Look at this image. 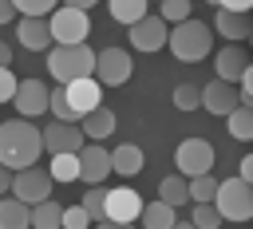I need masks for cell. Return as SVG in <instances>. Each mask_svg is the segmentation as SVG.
Here are the masks:
<instances>
[{"instance_id":"7a4b0ae2","label":"cell","mask_w":253,"mask_h":229,"mask_svg":"<svg viewBox=\"0 0 253 229\" xmlns=\"http://www.w3.org/2000/svg\"><path fill=\"white\" fill-rule=\"evenodd\" d=\"M166 47L174 51V59H182V63H198V59H206V55H210V47H213V32H210L202 20L186 16V20L170 24Z\"/></svg>"},{"instance_id":"d590c367","label":"cell","mask_w":253,"mask_h":229,"mask_svg":"<svg viewBox=\"0 0 253 229\" xmlns=\"http://www.w3.org/2000/svg\"><path fill=\"white\" fill-rule=\"evenodd\" d=\"M16 87H20V79L12 75V67H0V103H12Z\"/></svg>"},{"instance_id":"9c48e42d","label":"cell","mask_w":253,"mask_h":229,"mask_svg":"<svg viewBox=\"0 0 253 229\" xmlns=\"http://www.w3.org/2000/svg\"><path fill=\"white\" fill-rule=\"evenodd\" d=\"M103 213H107V217H103L107 225H130V221H138V213H142V193H138V190H130V186L107 190Z\"/></svg>"},{"instance_id":"836d02e7","label":"cell","mask_w":253,"mask_h":229,"mask_svg":"<svg viewBox=\"0 0 253 229\" xmlns=\"http://www.w3.org/2000/svg\"><path fill=\"white\" fill-rule=\"evenodd\" d=\"M12 4H16V12H24V16H47V12H55L59 0H12Z\"/></svg>"},{"instance_id":"ffe728a7","label":"cell","mask_w":253,"mask_h":229,"mask_svg":"<svg viewBox=\"0 0 253 229\" xmlns=\"http://www.w3.org/2000/svg\"><path fill=\"white\" fill-rule=\"evenodd\" d=\"M79 130L87 134V142H99V138H107V134L115 130V111L99 103L95 111H87V114L79 118Z\"/></svg>"},{"instance_id":"ee69618b","label":"cell","mask_w":253,"mask_h":229,"mask_svg":"<svg viewBox=\"0 0 253 229\" xmlns=\"http://www.w3.org/2000/svg\"><path fill=\"white\" fill-rule=\"evenodd\" d=\"M206 4H217V0H206Z\"/></svg>"},{"instance_id":"60d3db41","label":"cell","mask_w":253,"mask_h":229,"mask_svg":"<svg viewBox=\"0 0 253 229\" xmlns=\"http://www.w3.org/2000/svg\"><path fill=\"white\" fill-rule=\"evenodd\" d=\"M8 190H12V166L0 162V193H8Z\"/></svg>"},{"instance_id":"277c9868","label":"cell","mask_w":253,"mask_h":229,"mask_svg":"<svg viewBox=\"0 0 253 229\" xmlns=\"http://www.w3.org/2000/svg\"><path fill=\"white\" fill-rule=\"evenodd\" d=\"M213 205H217L221 221H249L253 217V182H245L241 174L221 178L217 193H213Z\"/></svg>"},{"instance_id":"ba28073f","label":"cell","mask_w":253,"mask_h":229,"mask_svg":"<svg viewBox=\"0 0 253 229\" xmlns=\"http://www.w3.org/2000/svg\"><path fill=\"white\" fill-rule=\"evenodd\" d=\"M12 193L20 201H28V205L51 197V170H40L36 162L24 166V170H12Z\"/></svg>"},{"instance_id":"8fae6325","label":"cell","mask_w":253,"mask_h":229,"mask_svg":"<svg viewBox=\"0 0 253 229\" xmlns=\"http://www.w3.org/2000/svg\"><path fill=\"white\" fill-rule=\"evenodd\" d=\"M63 91H67V103H71V111H75L79 118L103 103V83H99L95 75H79V79L63 83Z\"/></svg>"},{"instance_id":"603a6c76","label":"cell","mask_w":253,"mask_h":229,"mask_svg":"<svg viewBox=\"0 0 253 229\" xmlns=\"http://www.w3.org/2000/svg\"><path fill=\"white\" fill-rule=\"evenodd\" d=\"M158 197L170 201L174 209H178V205H190V178H186V174H166V178L158 182Z\"/></svg>"},{"instance_id":"4fadbf2b","label":"cell","mask_w":253,"mask_h":229,"mask_svg":"<svg viewBox=\"0 0 253 229\" xmlns=\"http://www.w3.org/2000/svg\"><path fill=\"white\" fill-rule=\"evenodd\" d=\"M241 103V91H237V83H225V79H210L206 87H202V111H210V114H229L233 107Z\"/></svg>"},{"instance_id":"6da1fadb","label":"cell","mask_w":253,"mask_h":229,"mask_svg":"<svg viewBox=\"0 0 253 229\" xmlns=\"http://www.w3.org/2000/svg\"><path fill=\"white\" fill-rule=\"evenodd\" d=\"M43 150V130L32 122V118H8L0 122V162L12 166V170H24L40 158Z\"/></svg>"},{"instance_id":"cb8c5ba5","label":"cell","mask_w":253,"mask_h":229,"mask_svg":"<svg viewBox=\"0 0 253 229\" xmlns=\"http://www.w3.org/2000/svg\"><path fill=\"white\" fill-rule=\"evenodd\" d=\"M32 225H36V229H63V205L51 201V197L36 201V205H32Z\"/></svg>"},{"instance_id":"30bf717a","label":"cell","mask_w":253,"mask_h":229,"mask_svg":"<svg viewBox=\"0 0 253 229\" xmlns=\"http://www.w3.org/2000/svg\"><path fill=\"white\" fill-rule=\"evenodd\" d=\"M166 36H170V24L158 12H146L142 20L130 24V47L134 51H158V47H166Z\"/></svg>"},{"instance_id":"f546056e","label":"cell","mask_w":253,"mask_h":229,"mask_svg":"<svg viewBox=\"0 0 253 229\" xmlns=\"http://www.w3.org/2000/svg\"><path fill=\"white\" fill-rule=\"evenodd\" d=\"M103 201H107V190H103V182L87 186V193L79 197V205L91 213V221H103V217H107V213H103Z\"/></svg>"},{"instance_id":"9a60e30c","label":"cell","mask_w":253,"mask_h":229,"mask_svg":"<svg viewBox=\"0 0 253 229\" xmlns=\"http://www.w3.org/2000/svg\"><path fill=\"white\" fill-rule=\"evenodd\" d=\"M111 174V150H103L99 142H83L79 146V182L95 186Z\"/></svg>"},{"instance_id":"f35d334b","label":"cell","mask_w":253,"mask_h":229,"mask_svg":"<svg viewBox=\"0 0 253 229\" xmlns=\"http://www.w3.org/2000/svg\"><path fill=\"white\" fill-rule=\"evenodd\" d=\"M237 174H241L245 182H253V154H245V158L237 162Z\"/></svg>"},{"instance_id":"1f68e13d","label":"cell","mask_w":253,"mask_h":229,"mask_svg":"<svg viewBox=\"0 0 253 229\" xmlns=\"http://www.w3.org/2000/svg\"><path fill=\"white\" fill-rule=\"evenodd\" d=\"M174 107H178V111H198V107H202V87L178 83V87H174Z\"/></svg>"},{"instance_id":"44dd1931","label":"cell","mask_w":253,"mask_h":229,"mask_svg":"<svg viewBox=\"0 0 253 229\" xmlns=\"http://www.w3.org/2000/svg\"><path fill=\"white\" fill-rule=\"evenodd\" d=\"M142 150L134 146V142H123V146H115L111 150V174H123V178H134V174H142Z\"/></svg>"},{"instance_id":"f6af8a7d","label":"cell","mask_w":253,"mask_h":229,"mask_svg":"<svg viewBox=\"0 0 253 229\" xmlns=\"http://www.w3.org/2000/svg\"><path fill=\"white\" fill-rule=\"evenodd\" d=\"M249 39H253V32H249Z\"/></svg>"},{"instance_id":"74e56055","label":"cell","mask_w":253,"mask_h":229,"mask_svg":"<svg viewBox=\"0 0 253 229\" xmlns=\"http://www.w3.org/2000/svg\"><path fill=\"white\" fill-rule=\"evenodd\" d=\"M213 8H237V12H253V0H217Z\"/></svg>"},{"instance_id":"2e32d148","label":"cell","mask_w":253,"mask_h":229,"mask_svg":"<svg viewBox=\"0 0 253 229\" xmlns=\"http://www.w3.org/2000/svg\"><path fill=\"white\" fill-rule=\"evenodd\" d=\"M16 39L28 47V51H47L55 39H51V28H47V16H24L16 24Z\"/></svg>"},{"instance_id":"d4e9b609","label":"cell","mask_w":253,"mask_h":229,"mask_svg":"<svg viewBox=\"0 0 253 229\" xmlns=\"http://www.w3.org/2000/svg\"><path fill=\"white\" fill-rule=\"evenodd\" d=\"M225 122H229V138H237V142H253V107L237 103V107L225 114Z\"/></svg>"},{"instance_id":"7c38bea8","label":"cell","mask_w":253,"mask_h":229,"mask_svg":"<svg viewBox=\"0 0 253 229\" xmlns=\"http://www.w3.org/2000/svg\"><path fill=\"white\" fill-rule=\"evenodd\" d=\"M47 95H51V87H43L40 79H20V87L12 95V107H16V114L36 118V114L47 111Z\"/></svg>"},{"instance_id":"5bb4252c","label":"cell","mask_w":253,"mask_h":229,"mask_svg":"<svg viewBox=\"0 0 253 229\" xmlns=\"http://www.w3.org/2000/svg\"><path fill=\"white\" fill-rule=\"evenodd\" d=\"M83 142H87V134L79 130V122H63V118H55V122H47V126H43V150H47V154L79 150Z\"/></svg>"},{"instance_id":"7bdbcfd3","label":"cell","mask_w":253,"mask_h":229,"mask_svg":"<svg viewBox=\"0 0 253 229\" xmlns=\"http://www.w3.org/2000/svg\"><path fill=\"white\" fill-rule=\"evenodd\" d=\"M59 4H71V8H95L99 0H59Z\"/></svg>"},{"instance_id":"f1b7e54d","label":"cell","mask_w":253,"mask_h":229,"mask_svg":"<svg viewBox=\"0 0 253 229\" xmlns=\"http://www.w3.org/2000/svg\"><path fill=\"white\" fill-rule=\"evenodd\" d=\"M47 111H51L55 118H63V122H79V114H75V111H71V103H67L63 83H59V87H51V95H47Z\"/></svg>"},{"instance_id":"ac0fdd59","label":"cell","mask_w":253,"mask_h":229,"mask_svg":"<svg viewBox=\"0 0 253 229\" xmlns=\"http://www.w3.org/2000/svg\"><path fill=\"white\" fill-rule=\"evenodd\" d=\"M213 28L225 36V39H249V32H253V20H249V12H237V8H217V16H213Z\"/></svg>"},{"instance_id":"e0dca14e","label":"cell","mask_w":253,"mask_h":229,"mask_svg":"<svg viewBox=\"0 0 253 229\" xmlns=\"http://www.w3.org/2000/svg\"><path fill=\"white\" fill-rule=\"evenodd\" d=\"M245 67H249V55H245V47H241V43H225V47L213 55V75H217V79H225V83H237Z\"/></svg>"},{"instance_id":"b9f144b4","label":"cell","mask_w":253,"mask_h":229,"mask_svg":"<svg viewBox=\"0 0 253 229\" xmlns=\"http://www.w3.org/2000/svg\"><path fill=\"white\" fill-rule=\"evenodd\" d=\"M8 63H12V47H8V43H0V67H8Z\"/></svg>"},{"instance_id":"8d00e7d4","label":"cell","mask_w":253,"mask_h":229,"mask_svg":"<svg viewBox=\"0 0 253 229\" xmlns=\"http://www.w3.org/2000/svg\"><path fill=\"white\" fill-rule=\"evenodd\" d=\"M237 83H241V103H245V107H253V63L241 71V79H237Z\"/></svg>"},{"instance_id":"83f0119b","label":"cell","mask_w":253,"mask_h":229,"mask_svg":"<svg viewBox=\"0 0 253 229\" xmlns=\"http://www.w3.org/2000/svg\"><path fill=\"white\" fill-rule=\"evenodd\" d=\"M194 209H190V225H198V229H217L221 225V213H217V205L213 201H190Z\"/></svg>"},{"instance_id":"e575fe53","label":"cell","mask_w":253,"mask_h":229,"mask_svg":"<svg viewBox=\"0 0 253 229\" xmlns=\"http://www.w3.org/2000/svg\"><path fill=\"white\" fill-rule=\"evenodd\" d=\"M91 225V213L83 205H67L63 209V229H87Z\"/></svg>"},{"instance_id":"4dcf8cb0","label":"cell","mask_w":253,"mask_h":229,"mask_svg":"<svg viewBox=\"0 0 253 229\" xmlns=\"http://www.w3.org/2000/svg\"><path fill=\"white\" fill-rule=\"evenodd\" d=\"M213 193H217V178L210 170L198 174V178H190V201H213Z\"/></svg>"},{"instance_id":"52a82bcc","label":"cell","mask_w":253,"mask_h":229,"mask_svg":"<svg viewBox=\"0 0 253 229\" xmlns=\"http://www.w3.org/2000/svg\"><path fill=\"white\" fill-rule=\"evenodd\" d=\"M174 170L186 174V178H198V174L213 170V146H210L206 138H186V142H178V150H174Z\"/></svg>"},{"instance_id":"7402d4cb","label":"cell","mask_w":253,"mask_h":229,"mask_svg":"<svg viewBox=\"0 0 253 229\" xmlns=\"http://www.w3.org/2000/svg\"><path fill=\"white\" fill-rule=\"evenodd\" d=\"M138 221L146 225V229H170V225H178V209L170 205V201H142V213H138Z\"/></svg>"},{"instance_id":"5b68a950","label":"cell","mask_w":253,"mask_h":229,"mask_svg":"<svg viewBox=\"0 0 253 229\" xmlns=\"http://www.w3.org/2000/svg\"><path fill=\"white\" fill-rule=\"evenodd\" d=\"M47 28L55 43H83L91 32L87 8H71V4H55V12H47Z\"/></svg>"},{"instance_id":"484cf974","label":"cell","mask_w":253,"mask_h":229,"mask_svg":"<svg viewBox=\"0 0 253 229\" xmlns=\"http://www.w3.org/2000/svg\"><path fill=\"white\" fill-rule=\"evenodd\" d=\"M51 182H79V150H63L51 154Z\"/></svg>"},{"instance_id":"4316f807","label":"cell","mask_w":253,"mask_h":229,"mask_svg":"<svg viewBox=\"0 0 253 229\" xmlns=\"http://www.w3.org/2000/svg\"><path fill=\"white\" fill-rule=\"evenodd\" d=\"M146 4L150 0H107V8H111V20H119V24H134V20H142L146 16Z\"/></svg>"},{"instance_id":"8992f818","label":"cell","mask_w":253,"mask_h":229,"mask_svg":"<svg viewBox=\"0 0 253 229\" xmlns=\"http://www.w3.org/2000/svg\"><path fill=\"white\" fill-rule=\"evenodd\" d=\"M130 75H134V59H130L126 47H115L111 43V47L95 51V79L103 87H123Z\"/></svg>"},{"instance_id":"3957f363","label":"cell","mask_w":253,"mask_h":229,"mask_svg":"<svg viewBox=\"0 0 253 229\" xmlns=\"http://www.w3.org/2000/svg\"><path fill=\"white\" fill-rule=\"evenodd\" d=\"M47 75H55V83L95 75V51L87 43H51L47 47Z\"/></svg>"},{"instance_id":"d6986e66","label":"cell","mask_w":253,"mask_h":229,"mask_svg":"<svg viewBox=\"0 0 253 229\" xmlns=\"http://www.w3.org/2000/svg\"><path fill=\"white\" fill-rule=\"evenodd\" d=\"M32 225V205L20 201L12 190L0 193V229H28Z\"/></svg>"},{"instance_id":"d6a6232c","label":"cell","mask_w":253,"mask_h":229,"mask_svg":"<svg viewBox=\"0 0 253 229\" xmlns=\"http://www.w3.org/2000/svg\"><path fill=\"white\" fill-rule=\"evenodd\" d=\"M158 16L166 24H178V20L190 16V0H158Z\"/></svg>"},{"instance_id":"ab89813d","label":"cell","mask_w":253,"mask_h":229,"mask_svg":"<svg viewBox=\"0 0 253 229\" xmlns=\"http://www.w3.org/2000/svg\"><path fill=\"white\" fill-rule=\"evenodd\" d=\"M16 20V4L12 0H0V24H12Z\"/></svg>"}]
</instances>
